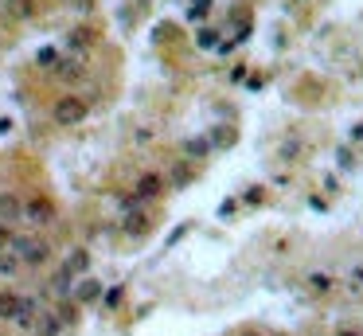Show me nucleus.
I'll list each match as a JSON object with an SVG mask.
<instances>
[{
    "label": "nucleus",
    "instance_id": "f257e3e1",
    "mask_svg": "<svg viewBox=\"0 0 363 336\" xmlns=\"http://www.w3.org/2000/svg\"><path fill=\"white\" fill-rule=\"evenodd\" d=\"M12 251L20 254V266H24V270H47V266L55 262V246H51V239H43V235H20Z\"/></svg>",
    "mask_w": 363,
    "mask_h": 336
},
{
    "label": "nucleus",
    "instance_id": "f03ea898",
    "mask_svg": "<svg viewBox=\"0 0 363 336\" xmlns=\"http://www.w3.org/2000/svg\"><path fill=\"white\" fill-rule=\"evenodd\" d=\"M20 219H24L28 227L47 231V227H55V223H59V207H55V200H51V196L36 192V196H28V200H24V216H20Z\"/></svg>",
    "mask_w": 363,
    "mask_h": 336
},
{
    "label": "nucleus",
    "instance_id": "7ed1b4c3",
    "mask_svg": "<svg viewBox=\"0 0 363 336\" xmlns=\"http://www.w3.org/2000/svg\"><path fill=\"white\" fill-rule=\"evenodd\" d=\"M86 114H90V102L78 94H63L55 106H51V118H55V125H63V129H74V125H82Z\"/></svg>",
    "mask_w": 363,
    "mask_h": 336
},
{
    "label": "nucleus",
    "instance_id": "20e7f679",
    "mask_svg": "<svg viewBox=\"0 0 363 336\" xmlns=\"http://www.w3.org/2000/svg\"><path fill=\"white\" fill-rule=\"evenodd\" d=\"M160 196H164V172H153V168H148V172H141L133 180V192H129L125 207H133V204L145 207V204H153V200H160Z\"/></svg>",
    "mask_w": 363,
    "mask_h": 336
},
{
    "label": "nucleus",
    "instance_id": "39448f33",
    "mask_svg": "<svg viewBox=\"0 0 363 336\" xmlns=\"http://www.w3.org/2000/svg\"><path fill=\"white\" fill-rule=\"evenodd\" d=\"M90 262H94V258H90V251H86V246H71V251L63 254V274L71 277V282H78V277H86L90 274Z\"/></svg>",
    "mask_w": 363,
    "mask_h": 336
},
{
    "label": "nucleus",
    "instance_id": "423d86ee",
    "mask_svg": "<svg viewBox=\"0 0 363 336\" xmlns=\"http://www.w3.org/2000/svg\"><path fill=\"white\" fill-rule=\"evenodd\" d=\"M20 313H24V289L4 286L0 289V324H16Z\"/></svg>",
    "mask_w": 363,
    "mask_h": 336
},
{
    "label": "nucleus",
    "instance_id": "0eeeda50",
    "mask_svg": "<svg viewBox=\"0 0 363 336\" xmlns=\"http://www.w3.org/2000/svg\"><path fill=\"white\" fill-rule=\"evenodd\" d=\"M71 301L74 305H98V301H102V282H98V277H78V282H74L71 286Z\"/></svg>",
    "mask_w": 363,
    "mask_h": 336
},
{
    "label": "nucleus",
    "instance_id": "6e6552de",
    "mask_svg": "<svg viewBox=\"0 0 363 336\" xmlns=\"http://www.w3.org/2000/svg\"><path fill=\"white\" fill-rule=\"evenodd\" d=\"M94 43H98V32L90 24H74L71 32H67V51H71V55H86Z\"/></svg>",
    "mask_w": 363,
    "mask_h": 336
},
{
    "label": "nucleus",
    "instance_id": "1a4fd4ad",
    "mask_svg": "<svg viewBox=\"0 0 363 336\" xmlns=\"http://www.w3.org/2000/svg\"><path fill=\"white\" fill-rule=\"evenodd\" d=\"M148 227H153V216H148L141 204L129 207V216L121 219V231L129 235V239H141V235H148Z\"/></svg>",
    "mask_w": 363,
    "mask_h": 336
},
{
    "label": "nucleus",
    "instance_id": "9d476101",
    "mask_svg": "<svg viewBox=\"0 0 363 336\" xmlns=\"http://www.w3.org/2000/svg\"><path fill=\"white\" fill-rule=\"evenodd\" d=\"M55 78L59 83H82L86 78V63H82V55H67V59H55Z\"/></svg>",
    "mask_w": 363,
    "mask_h": 336
},
{
    "label": "nucleus",
    "instance_id": "9b49d317",
    "mask_svg": "<svg viewBox=\"0 0 363 336\" xmlns=\"http://www.w3.org/2000/svg\"><path fill=\"white\" fill-rule=\"evenodd\" d=\"M20 216H24V196L20 192H0V223L16 227Z\"/></svg>",
    "mask_w": 363,
    "mask_h": 336
},
{
    "label": "nucleus",
    "instance_id": "f8f14e48",
    "mask_svg": "<svg viewBox=\"0 0 363 336\" xmlns=\"http://www.w3.org/2000/svg\"><path fill=\"white\" fill-rule=\"evenodd\" d=\"M63 333H67V328H63V321L55 317V309H43L36 328H32V336H63Z\"/></svg>",
    "mask_w": 363,
    "mask_h": 336
},
{
    "label": "nucleus",
    "instance_id": "ddd939ff",
    "mask_svg": "<svg viewBox=\"0 0 363 336\" xmlns=\"http://www.w3.org/2000/svg\"><path fill=\"white\" fill-rule=\"evenodd\" d=\"M4 12H8V20L24 24V20L36 16V0H4Z\"/></svg>",
    "mask_w": 363,
    "mask_h": 336
},
{
    "label": "nucleus",
    "instance_id": "4468645a",
    "mask_svg": "<svg viewBox=\"0 0 363 336\" xmlns=\"http://www.w3.org/2000/svg\"><path fill=\"white\" fill-rule=\"evenodd\" d=\"M125 293H129L125 286H109V289H102V301H98V305H102L106 313H113V309L125 305Z\"/></svg>",
    "mask_w": 363,
    "mask_h": 336
},
{
    "label": "nucleus",
    "instance_id": "2eb2a0df",
    "mask_svg": "<svg viewBox=\"0 0 363 336\" xmlns=\"http://www.w3.org/2000/svg\"><path fill=\"white\" fill-rule=\"evenodd\" d=\"M20 270H24V266H20V254H16V251H0V277H8V282H12Z\"/></svg>",
    "mask_w": 363,
    "mask_h": 336
},
{
    "label": "nucleus",
    "instance_id": "dca6fc26",
    "mask_svg": "<svg viewBox=\"0 0 363 336\" xmlns=\"http://www.w3.org/2000/svg\"><path fill=\"white\" fill-rule=\"evenodd\" d=\"M211 153V141L207 137H192V141H184V156H195V160H204Z\"/></svg>",
    "mask_w": 363,
    "mask_h": 336
},
{
    "label": "nucleus",
    "instance_id": "f3484780",
    "mask_svg": "<svg viewBox=\"0 0 363 336\" xmlns=\"http://www.w3.org/2000/svg\"><path fill=\"white\" fill-rule=\"evenodd\" d=\"M195 176V168L192 165H176V172H172V184H176V188H184V184L192 180Z\"/></svg>",
    "mask_w": 363,
    "mask_h": 336
},
{
    "label": "nucleus",
    "instance_id": "a211bd4d",
    "mask_svg": "<svg viewBox=\"0 0 363 336\" xmlns=\"http://www.w3.org/2000/svg\"><path fill=\"white\" fill-rule=\"evenodd\" d=\"M309 289H316V293H328V289H332V277H328V274H309Z\"/></svg>",
    "mask_w": 363,
    "mask_h": 336
},
{
    "label": "nucleus",
    "instance_id": "6ab92c4d",
    "mask_svg": "<svg viewBox=\"0 0 363 336\" xmlns=\"http://www.w3.org/2000/svg\"><path fill=\"white\" fill-rule=\"evenodd\" d=\"M55 59H59V51H55V48H43V51L36 55V63H39V67H47V71L55 67Z\"/></svg>",
    "mask_w": 363,
    "mask_h": 336
},
{
    "label": "nucleus",
    "instance_id": "aec40b11",
    "mask_svg": "<svg viewBox=\"0 0 363 336\" xmlns=\"http://www.w3.org/2000/svg\"><path fill=\"white\" fill-rule=\"evenodd\" d=\"M199 48H215V32H211V28L199 32Z\"/></svg>",
    "mask_w": 363,
    "mask_h": 336
},
{
    "label": "nucleus",
    "instance_id": "412c9836",
    "mask_svg": "<svg viewBox=\"0 0 363 336\" xmlns=\"http://www.w3.org/2000/svg\"><path fill=\"white\" fill-rule=\"evenodd\" d=\"M246 204H262V188H250L246 192Z\"/></svg>",
    "mask_w": 363,
    "mask_h": 336
},
{
    "label": "nucleus",
    "instance_id": "4be33fe9",
    "mask_svg": "<svg viewBox=\"0 0 363 336\" xmlns=\"http://www.w3.org/2000/svg\"><path fill=\"white\" fill-rule=\"evenodd\" d=\"M153 141V129H137V145H148Z\"/></svg>",
    "mask_w": 363,
    "mask_h": 336
},
{
    "label": "nucleus",
    "instance_id": "5701e85b",
    "mask_svg": "<svg viewBox=\"0 0 363 336\" xmlns=\"http://www.w3.org/2000/svg\"><path fill=\"white\" fill-rule=\"evenodd\" d=\"M351 282H360V286H363V266H360V270H351Z\"/></svg>",
    "mask_w": 363,
    "mask_h": 336
},
{
    "label": "nucleus",
    "instance_id": "b1692460",
    "mask_svg": "<svg viewBox=\"0 0 363 336\" xmlns=\"http://www.w3.org/2000/svg\"><path fill=\"white\" fill-rule=\"evenodd\" d=\"M239 336H262V333H258V328H242Z\"/></svg>",
    "mask_w": 363,
    "mask_h": 336
},
{
    "label": "nucleus",
    "instance_id": "393cba45",
    "mask_svg": "<svg viewBox=\"0 0 363 336\" xmlns=\"http://www.w3.org/2000/svg\"><path fill=\"white\" fill-rule=\"evenodd\" d=\"M74 8H90V0H74Z\"/></svg>",
    "mask_w": 363,
    "mask_h": 336
},
{
    "label": "nucleus",
    "instance_id": "a878e982",
    "mask_svg": "<svg viewBox=\"0 0 363 336\" xmlns=\"http://www.w3.org/2000/svg\"><path fill=\"white\" fill-rule=\"evenodd\" d=\"M340 336H360V333H340Z\"/></svg>",
    "mask_w": 363,
    "mask_h": 336
},
{
    "label": "nucleus",
    "instance_id": "bb28decb",
    "mask_svg": "<svg viewBox=\"0 0 363 336\" xmlns=\"http://www.w3.org/2000/svg\"><path fill=\"white\" fill-rule=\"evenodd\" d=\"M0 336H4V333H0Z\"/></svg>",
    "mask_w": 363,
    "mask_h": 336
}]
</instances>
